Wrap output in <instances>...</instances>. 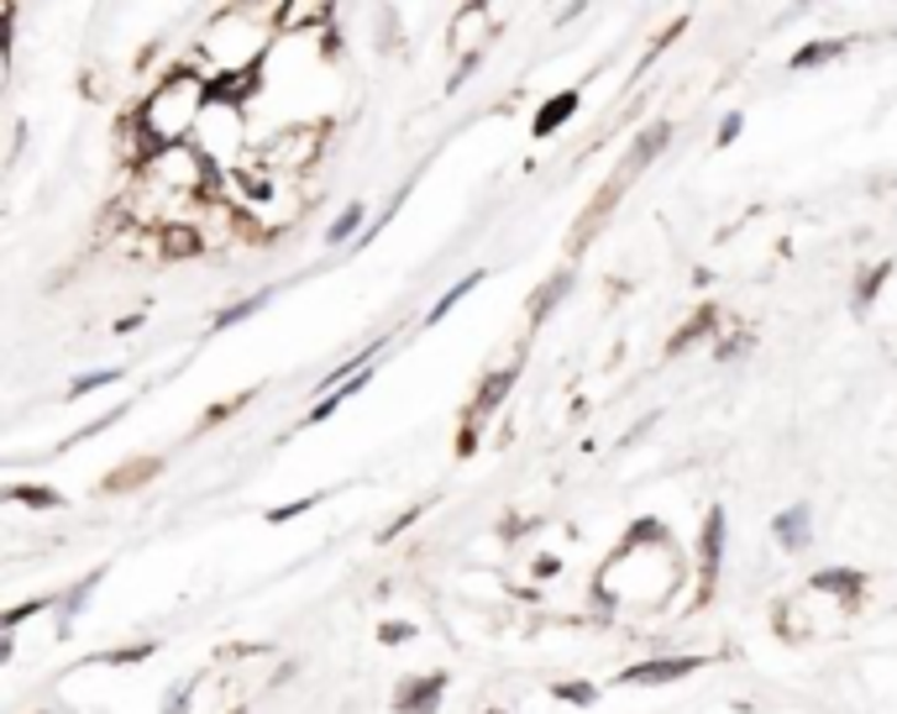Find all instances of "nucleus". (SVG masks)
I'll use <instances>...</instances> for the list:
<instances>
[{
	"label": "nucleus",
	"mask_w": 897,
	"mask_h": 714,
	"mask_svg": "<svg viewBox=\"0 0 897 714\" xmlns=\"http://www.w3.org/2000/svg\"><path fill=\"white\" fill-rule=\"evenodd\" d=\"M116 379H121V368H100V373H85V379H74L69 394L79 400V394H90V389H105V383H116Z\"/></svg>",
	"instance_id": "a211bd4d"
},
{
	"label": "nucleus",
	"mask_w": 897,
	"mask_h": 714,
	"mask_svg": "<svg viewBox=\"0 0 897 714\" xmlns=\"http://www.w3.org/2000/svg\"><path fill=\"white\" fill-rule=\"evenodd\" d=\"M478 285H483V268H478V274H468V279H457V285H451L447 294H441V300L430 305V315H425V321H430V326H436V321H447L451 310L462 305V300H468V294H472V289H478Z\"/></svg>",
	"instance_id": "9b49d317"
},
{
	"label": "nucleus",
	"mask_w": 897,
	"mask_h": 714,
	"mask_svg": "<svg viewBox=\"0 0 897 714\" xmlns=\"http://www.w3.org/2000/svg\"><path fill=\"white\" fill-rule=\"evenodd\" d=\"M5 500H16V504H32V510H58V489H47V483H11L5 489Z\"/></svg>",
	"instance_id": "ddd939ff"
},
{
	"label": "nucleus",
	"mask_w": 897,
	"mask_h": 714,
	"mask_svg": "<svg viewBox=\"0 0 897 714\" xmlns=\"http://www.w3.org/2000/svg\"><path fill=\"white\" fill-rule=\"evenodd\" d=\"M441 693H447V678H441V672L415 678V683H404L400 689V710L404 714H436L441 710Z\"/></svg>",
	"instance_id": "0eeeda50"
},
{
	"label": "nucleus",
	"mask_w": 897,
	"mask_h": 714,
	"mask_svg": "<svg viewBox=\"0 0 897 714\" xmlns=\"http://www.w3.org/2000/svg\"><path fill=\"white\" fill-rule=\"evenodd\" d=\"M772 531H777L782 547H808V542H814V504H808V500L787 504L777 521H772Z\"/></svg>",
	"instance_id": "423d86ee"
},
{
	"label": "nucleus",
	"mask_w": 897,
	"mask_h": 714,
	"mask_svg": "<svg viewBox=\"0 0 897 714\" xmlns=\"http://www.w3.org/2000/svg\"><path fill=\"white\" fill-rule=\"evenodd\" d=\"M421 631L415 625H404V620H394V625H378V642L383 646H404V642H415Z\"/></svg>",
	"instance_id": "6ab92c4d"
},
{
	"label": "nucleus",
	"mask_w": 897,
	"mask_h": 714,
	"mask_svg": "<svg viewBox=\"0 0 897 714\" xmlns=\"http://www.w3.org/2000/svg\"><path fill=\"white\" fill-rule=\"evenodd\" d=\"M808 594H819V599H840V604H850V599L861 594V572H855V568H825V572H814Z\"/></svg>",
	"instance_id": "6e6552de"
},
{
	"label": "nucleus",
	"mask_w": 897,
	"mask_h": 714,
	"mask_svg": "<svg viewBox=\"0 0 897 714\" xmlns=\"http://www.w3.org/2000/svg\"><path fill=\"white\" fill-rule=\"evenodd\" d=\"M719 562H725V510L714 504L704 521V583L719 578Z\"/></svg>",
	"instance_id": "1a4fd4ad"
},
{
	"label": "nucleus",
	"mask_w": 897,
	"mask_h": 714,
	"mask_svg": "<svg viewBox=\"0 0 897 714\" xmlns=\"http://www.w3.org/2000/svg\"><path fill=\"white\" fill-rule=\"evenodd\" d=\"M845 53V37H829V43H808V48L793 53V69H819L829 58H840Z\"/></svg>",
	"instance_id": "4468645a"
},
{
	"label": "nucleus",
	"mask_w": 897,
	"mask_h": 714,
	"mask_svg": "<svg viewBox=\"0 0 897 714\" xmlns=\"http://www.w3.org/2000/svg\"><path fill=\"white\" fill-rule=\"evenodd\" d=\"M677 583H683V562L666 542V531L651 521L636 525L625 536V547L614 551L604 572H598V594L609 604H636V610H661Z\"/></svg>",
	"instance_id": "f257e3e1"
},
{
	"label": "nucleus",
	"mask_w": 897,
	"mask_h": 714,
	"mask_svg": "<svg viewBox=\"0 0 897 714\" xmlns=\"http://www.w3.org/2000/svg\"><path fill=\"white\" fill-rule=\"evenodd\" d=\"M310 504H315V500H294V504H279V510H273V515H268V521H273V525H283V521H294V515H305Z\"/></svg>",
	"instance_id": "5701e85b"
},
{
	"label": "nucleus",
	"mask_w": 897,
	"mask_h": 714,
	"mask_svg": "<svg viewBox=\"0 0 897 714\" xmlns=\"http://www.w3.org/2000/svg\"><path fill=\"white\" fill-rule=\"evenodd\" d=\"M189 147H194V153H200V158H205L221 179L258 158V153H253V126H247V111H242V105H226V100H215V96H211L205 121L194 126Z\"/></svg>",
	"instance_id": "7ed1b4c3"
},
{
	"label": "nucleus",
	"mask_w": 897,
	"mask_h": 714,
	"mask_svg": "<svg viewBox=\"0 0 897 714\" xmlns=\"http://www.w3.org/2000/svg\"><path fill=\"white\" fill-rule=\"evenodd\" d=\"M205 111H211V79H205V69H173L147 90L132 126L142 132V143L153 147V153H164V147H184L194 137V126L205 121Z\"/></svg>",
	"instance_id": "f03ea898"
},
{
	"label": "nucleus",
	"mask_w": 897,
	"mask_h": 714,
	"mask_svg": "<svg viewBox=\"0 0 897 714\" xmlns=\"http://www.w3.org/2000/svg\"><path fill=\"white\" fill-rule=\"evenodd\" d=\"M698 667V657H651V662H636L619 672V683H636V689H661V683H677Z\"/></svg>",
	"instance_id": "39448f33"
},
{
	"label": "nucleus",
	"mask_w": 897,
	"mask_h": 714,
	"mask_svg": "<svg viewBox=\"0 0 897 714\" xmlns=\"http://www.w3.org/2000/svg\"><path fill=\"white\" fill-rule=\"evenodd\" d=\"M321 153H326V121H283L279 132L258 147L253 164L268 168L283 185H294L310 164H321Z\"/></svg>",
	"instance_id": "20e7f679"
},
{
	"label": "nucleus",
	"mask_w": 897,
	"mask_h": 714,
	"mask_svg": "<svg viewBox=\"0 0 897 714\" xmlns=\"http://www.w3.org/2000/svg\"><path fill=\"white\" fill-rule=\"evenodd\" d=\"M557 699H567V704H593L598 689L593 683H557Z\"/></svg>",
	"instance_id": "412c9836"
},
{
	"label": "nucleus",
	"mask_w": 897,
	"mask_h": 714,
	"mask_svg": "<svg viewBox=\"0 0 897 714\" xmlns=\"http://www.w3.org/2000/svg\"><path fill=\"white\" fill-rule=\"evenodd\" d=\"M357 226H362V200H352V205H341V215L326 226V242L330 247H341V242H352L357 237Z\"/></svg>",
	"instance_id": "2eb2a0df"
},
{
	"label": "nucleus",
	"mask_w": 897,
	"mask_h": 714,
	"mask_svg": "<svg viewBox=\"0 0 897 714\" xmlns=\"http://www.w3.org/2000/svg\"><path fill=\"white\" fill-rule=\"evenodd\" d=\"M189 693H194V678H189V683H179V689H173V693H164V714H184Z\"/></svg>",
	"instance_id": "4be33fe9"
},
{
	"label": "nucleus",
	"mask_w": 897,
	"mask_h": 714,
	"mask_svg": "<svg viewBox=\"0 0 897 714\" xmlns=\"http://www.w3.org/2000/svg\"><path fill=\"white\" fill-rule=\"evenodd\" d=\"M94 583H100V572H90V578H85V583H74V589H69V599H64V631H69V625H74V615H79V610H85V604H90Z\"/></svg>",
	"instance_id": "f3484780"
},
{
	"label": "nucleus",
	"mask_w": 897,
	"mask_h": 714,
	"mask_svg": "<svg viewBox=\"0 0 897 714\" xmlns=\"http://www.w3.org/2000/svg\"><path fill=\"white\" fill-rule=\"evenodd\" d=\"M572 289V274H557L551 285H541V294L530 300V321H541V315H551V310L562 305V294Z\"/></svg>",
	"instance_id": "dca6fc26"
},
{
	"label": "nucleus",
	"mask_w": 897,
	"mask_h": 714,
	"mask_svg": "<svg viewBox=\"0 0 897 714\" xmlns=\"http://www.w3.org/2000/svg\"><path fill=\"white\" fill-rule=\"evenodd\" d=\"M268 300H273V289H258V294H242L236 305H226V310H221V315H215L211 326H215V332H226V326H236V321H253V315H258V310L268 305Z\"/></svg>",
	"instance_id": "9d476101"
},
{
	"label": "nucleus",
	"mask_w": 897,
	"mask_h": 714,
	"mask_svg": "<svg viewBox=\"0 0 897 714\" xmlns=\"http://www.w3.org/2000/svg\"><path fill=\"white\" fill-rule=\"evenodd\" d=\"M578 111V90H567V96H557V100H546L541 105V116H536V137H551L557 126H562L567 116Z\"/></svg>",
	"instance_id": "f8f14e48"
},
{
	"label": "nucleus",
	"mask_w": 897,
	"mask_h": 714,
	"mask_svg": "<svg viewBox=\"0 0 897 714\" xmlns=\"http://www.w3.org/2000/svg\"><path fill=\"white\" fill-rule=\"evenodd\" d=\"M740 121L745 116H725V126H719V147H730L735 137H740Z\"/></svg>",
	"instance_id": "b1692460"
},
{
	"label": "nucleus",
	"mask_w": 897,
	"mask_h": 714,
	"mask_svg": "<svg viewBox=\"0 0 897 714\" xmlns=\"http://www.w3.org/2000/svg\"><path fill=\"white\" fill-rule=\"evenodd\" d=\"M876 285H887V263H882V268H872V274H866V279H861V289H855V305H861V310L872 305Z\"/></svg>",
	"instance_id": "aec40b11"
}]
</instances>
